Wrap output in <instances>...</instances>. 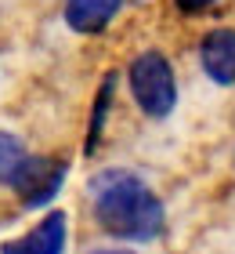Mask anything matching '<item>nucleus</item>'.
Wrapping results in <instances>:
<instances>
[{
    "instance_id": "1",
    "label": "nucleus",
    "mask_w": 235,
    "mask_h": 254,
    "mask_svg": "<svg viewBox=\"0 0 235 254\" xmlns=\"http://www.w3.org/2000/svg\"><path fill=\"white\" fill-rule=\"evenodd\" d=\"M94 218L109 236L152 240L163 229V203L141 178L127 171H105L94 178Z\"/></svg>"
},
{
    "instance_id": "2",
    "label": "nucleus",
    "mask_w": 235,
    "mask_h": 254,
    "mask_svg": "<svg viewBox=\"0 0 235 254\" xmlns=\"http://www.w3.org/2000/svg\"><path fill=\"white\" fill-rule=\"evenodd\" d=\"M131 91L134 102L148 117H167L178 102V84H174V69L159 51H145L131 65Z\"/></svg>"
},
{
    "instance_id": "3",
    "label": "nucleus",
    "mask_w": 235,
    "mask_h": 254,
    "mask_svg": "<svg viewBox=\"0 0 235 254\" xmlns=\"http://www.w3.org/2000/svg\"><path fill=\"white\" fill-rule=\"evenodd\" d=\"M62 178H65V164H62V160L26 156V164L18 167L11 189L22 196V203H26V207H44L58 189H62Z\"/></svg>"
},
{
    "instance_id": "4",
    "label": "nucleus",
    "mask_w": 235,
    "mask_h": 254,
    "mask_svg": "<svg viewBox=\"0 0 235 254\" xmlns=\"http://www.w3.org/2000/svg\"><path fill=\"white\" fill-rule=\"evenodd\" d=\"M65 251V214L51 211L29 236L4 244V254H62Z\"/></svg>"
},
{
    "instance_id": "5",
    "label": "nucleus",
    "mask_w": 235,
    "mask_h": 254,
    "mask_svg": "<svg viewBox=\"0 0 235 254\" xmlns=\"http://www.w3.org/2000/svg\"><path fill=\"white\" fill-rule=\"evenodd\" d=\"M203 69L217 84H235V29H214L203 40Z\"/></svg>"
},
{
    "instance_id": "6",
    "label": "nucleus",
    "mask_w": 235,
    "mask_h": 254,
    "mask_svg": "<svg viewBox=\"0 0 235 254\" xmlns=\"http://www.w3.org/2000/svg\"><path fill=\"white\" fill-rule=\"evenodd\" d=\"M120 11V0H69L65 4V22L76 33H101Z\"/></svg>"
},
{
    "instance_id": "7",
    "label": "nucleus",
    "mask_w": 235,
    "mask_h": 254,
    "mask_svg": "<svg viewBox=\"0 0 235 254\" xmlns=\"http://www.w3.org/2000/svg\"><path fill=\"white\" fill-rule=\"evenodd\" d=\"M22 164H26V145H22L15 134L0 131V182H4V186H11Z\"/></svg>"
},
{
    "instance_id": "8",
    "label": "nucleus",
    "mask_w": 235,
    "mask_h": 254,
    "mask_svg": "<svg viewBox=\"0 0 235 254\" xmlns=\"http://www.w3.org/2000/svg\"><path fill=\"white\" fill-rule=\"evenodd\" d=\"M109 98H112V76H105V84H101V95H98V109H94V120H91V153H94V142H98L101 117H105V109H109Z\"/></svg>"
},
{
    "instance_id": "9",
    "label": "nucleus",
    "mask_w": 235,
    "mask_h": 254,
    "mask_svg": "<svg viewBox=\"0 0 235 254\" xmlns=\"http://www.w3.org/2000/svg\"><path fill=\"white\" fill-rule=\"evenodd\" d=\"M214 0H178V7L181 11H203V7H210Z\"/></svg>"
},
{
    "instance_id": "10",
    "label": "nucleus",
    "mask_w": 235,
    "mask_h": 254,
    "mask_svg": "<svg viewBox=\"0 0 235 254\" xmlns=\"http://www.w3.org/2000/svg\"><path fill=\"white\" fill-rule=\"evenodd\" d=\"M94 254H131V251H94Z\"/></svg>"
}]
</instances>
